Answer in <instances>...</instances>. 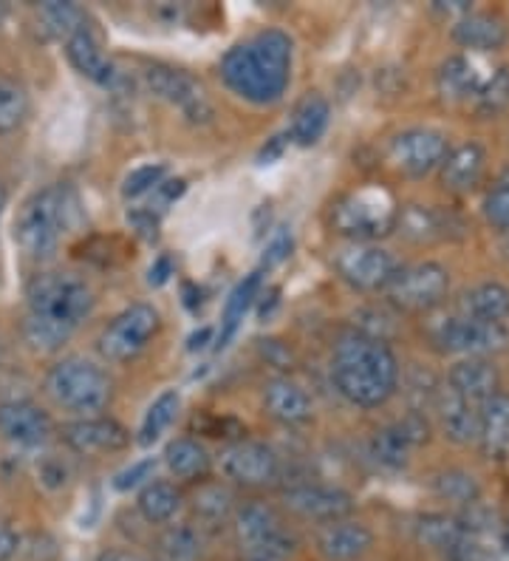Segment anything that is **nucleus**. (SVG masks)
I'll return each mask as SVG.
<instances>
[{"mask_svg":"<svg viewBox=\"0 0 509 561\" xmlns=\"http://www.w3.org/2000/svg\"><path fill=\"white\" fill-rule=\"evenodd\" d=\"M221 80L232 94L252 105H271L292 80V41L278 28H266L238 43L221 60Z\"/></svg>","mask_w":509,"mask_h":561,"instance_id":"1","label":"nucleus"},{"mask_svg":"<svg viewBox=\"0 0 509 561\" xmlns=\"http://www.w3.org/2000/svg\"><path fill=\"white\" fill-rule=\"evenodd\" d=\"M334 386L351 405L377 409L394 398L400 383V363L385 341L362 332H348L334 343Z\"/></svg>","mask_w":509,"mask_h":561,"instance_id":"2","label":"nucleus"},{"mask_svg":"<svg viewBox=\"0 0 509 561\" xmlns=\"http://www.w3.org/2000/svg\"><path fill=\"white\" fill-rule=\"evenodd\" d=\"M82 219L80 199L71 185H48L34 191L18 210L14 241L32 261L55 259L66 239Z\"/></svg>","mask_w":509,"mask_h":561,"instance_id":"3","label":"nucleus"},{"mask_svg":"<svg viewBox=\"0 0 509 561\" xmlns=\"http://www.w3.org/2000/svg\"><path fill=\"white\" fill-rule=\"evenodd\" d=\"M46 391L60 409L80 414V417H96V411L108 409L111 398H114V383H111L108 371L96 366L94 360L71 355L48 369Z\"/></svg>","mask_w":509,"mask_h":561,"instance_id":"4","label":"nucleus"},{"mask_svg":"<svg viewBox=\"0 0 509 561\" xmlns=\"http://www.w3.org/2000/svg\"><path fill=\"white\" fill-rule=\"evenodd\" d=\"M28 312L68 327L71 332L94 312V289L77 273H43L28 284Z\"/></svg>","mask_w":509,"mask_h":561,"instance_id":"5","label":"nucleus"},{"mask_svg":"<svg viewBox=\"0 0 509 561\" xmlns=\"http://www.w3.org/2000/svg\"><path fill=\"white\" fill-rule=\"evenodd\" d=\"M396 205L382 187H360L339 196L332 205L334 233L346 236L360 244H371L373 239L391 233L396 225Z\"/></svg>","mask_w":509,"mask_h":561,"instance_id":"6","label":"nucleus"},{"mask_svg":"<svg viewBox=\"0 0 509 561\" xmlns=\"http://www.w3.org/2000/svg\"><path fill=\"white\" fill-rule=\"evenodd\" d=\"M162 329V316L153 304H130L102 329L100 355L111 363H128L142 355Z\"/></svg>","mask_w":509,"mask_h":561,"instance_id":"7","label":"nucleus"},{"mask_svg":"<svg viewBox=\"0 0 509 561\" xmlns=\"http://www.w3.org/2000/svg\"><path fill=\"white\" fill-rule=\"evenodd\" d=\"M448 293L450 273L436 261H419V264L400 267L385 287L387 301L407 312H430L448 298Z\"/></svg>","mask_w":509,"mask_h":561,"instance_id":"8","label":"nucleus"},{"mask_svg":"<svg viewBox=\"0 0 509 561\" xmlns=\"http://www.w3.org/2000/svg\"><path fill=\"white\" fill-rule=\"evenodd\" d=\"M433 341L441 352L462 357H489L509 350V323H484L467 316H448L433 327Z\"/></svg>","mask_w":509,"mask_h":561,"instance_id":"9","label":"nucleus"},{"mask_svg":"<svg viewBox=\"0 0 509 561\" xmlns=\"http://www.w3.org/2000/svg\"><path fill=\"white\" fill-rule=\"evenodd\" d=\"M144 85H148L150 94L159 96L162 103L182 111V117L190 119V123L204 125L216 117V108H212L210 96H207L204 85L196 77L187 75V71L164 66V62H153V66L144 69Z\"/></svg>","mask_w":509,"mask_h":561,"instance_id":"10","label":"nucleus"},{"mask_svg":"<svg viewBox=\"0 0 509 561\" xmlns=\"http://www.w3.org/2000/svg\"><path fill=\"white\" fill-rule=\"evenodd\" d=\"M334 267H337L339 278L351 284L354 289H362V293L385 289L387 280L394 278V273L400 270L396 259L387 250L377 244H360V241L343 247L334 259Z\"/></svg>","mask_w":509,"mask_h":561,"instance_id":"11","label":"nucleus"},{"mask_svg":"<svg viewBox=\"0 0 509 561\" xmlns=\"http://www.w3.org/2000/svg\"><path fill=\"white\" fill-rule=\"evenodd\" d=\"M221 473L235 485L264 488L278 480L280 459L266 443L258 439H238L221 451Z\"/></svg>","mask_w":509,"mask_h":561,"instance_id":"12","label":"nucleus"},{"mask_svg":"<svg viewBox=\"0 0 509 561\" xmlns=\"http://www.w3.org/2000/svg\"><path fill=\"white\" fill-rule=\"evenodd\" d=\"M448 153V137L433 128H407L391 142V159L410 176H425L441 168Z\"/></svg>","mask_w":509,"mask_h":561,"instance_id":"13","label":"nucleus"},{"mask_svg":"<svg viewBox=\"0 0 509 561\" xmlns=\"http://www.w3.org/2000/svg\"><path fill=\"white\" fill-rule=\"evenodd\" d=\"M0 437L14 448L34 451L55 437V423L32 400H7L0 403Z\"/></svg>","mask_w":509,"mask_h":561,"instance_id":"14","label":"nucleus"},{"mask_svg":"<svg viewBox=\"0 0 509 561\" xmlns=\"http://www.w3.org/2000/svg\"><path fill=\"white\" fill-rule=\"evenodd\" d=\"M284 505L303 519L328 525V522L348 519V514L354 511V496L337 485L303 482V485H294L284 493Z\"/></svg>","mask_w":509,"mask_h":561,"instance_id":"15","label":"nucleus"},{"mask_svg":"<svg viewBox=\"0 0 509 561\" xmlns=\"http://www.w3.org/2000/svg\"><path fill=\"white\" fill-rule=\"evenodd\" d=\"M66 57L68 62H71V66L85 77V80L96 82V85H102V89L119 91L125 82H128L125 71L119 69L108 55H105V48L100 46V41H96V35L89 26L80 28L77 35L68 37Z\"/></svg>","mask_w":509,"mask_h":561,"instance_id":"16","label":"nucleus"},{"mask_svg":"<svg viewBox=\"0 0 509 561\" xmlns=\"http://www.w3.org/2000/svg\"><path fill=\"white\" fill-rule=\"evenodd\" d=\"M60 437L71 451L82 454V457L125 451L130 445L128 428L111 417H80L74 423H66Z\"/></svg>","mask_w":509,"mask_h":561,"instance_id":"17","label":"nucleus"},{"mask_svg":"<svg viewBox=\"0 0 509 561\" xmlns=\"http://www.w3.org/2000/svg\"><path fill=\"white\" fill-rule=\"evenodd\" d=\"M371 527L354 519L328 522L317 530V553L326 561H357L371 550Z\"/></svg>","mask_w":509,"mask_h":561,"instance_id":"18","label":"nucleus"},{"mask_svg":"<svg viewBox=\"0 0 509 561\" xmlns=\"http://www.w3.org/2000/svg\"><path fill=\"white\" fill-rule=\"evenodd\" d=\"M421 434L428 437V425L421 423L419 417H407L396 425H387L371 439L373 462L387 468V471H400V468L407 466V457L421 439Z\"/></svg>","mask_w":509,"mask_h":561,"instance_id":"19","label":"nucleus"},{"mask_svg":"<svg viewBox=\"0 0 509 561\" xmlns=\"http://www.w3.org/2000/svg\"><path fill=\"white\" fill-rule=\"evenodd\" d=\"M444 389L473 405H484L498 394V369L487 357H464L448 371Z\"/></svg>","mask_w":509,"mask_h":561,"instance_id":"20","label":"nucleus"},{"mask_svg":"<svg viewBox=\"0 0 509 561\" xmlns=\"http://www.w3.org/2000/svg\"><path fill=\"white\" fill-rule=\"evenodd\" d=\"M264 409L271 420L284 425H303L312 420V398L289 377H275L264 389Z\"/></svg>","mask_w":509,"mask_h":561,"instance_id":"21","label":"nucleus"},{"mask_svg":"<svg viewBox=\"0 0 509 561\" xmlns=\"http://www.w3.org/2000/svg\"><path fill=\"white\" fill-rule=\"evenodd\" d=\"M284 522H280L278 511L266 502H246V505L235 507L232 516V534H235L238 550L258 545V541L269 539V536L280 534Z\"/></svg>","mask_w":509,"mask_h":561,"instance_id":"22","label":"nucleus"},{"mask_svg":"<svg viewBox=\"0 0 509 561\" xmlns=\"http://www.w3.org/2000/svg\"><path fill=\"white\" fill-rule=\"evenodd\" d=\"M328 119H332V105H328L326 96L317 94V91H309L294 105L292 123H289V134L286 137L292 139V142L303 145V148H312L326 134Z\"/></svg>","mask_w":509,"mask_h":561,"instance_id":"23","label":"nucleus"},{"mask_svg":"<svg viewBox=\"0 0 509 561\" xmlns=\"http://www.w3.org/2000/svg\"><path fill=\"white\" fill-rule=\"evenodd\" d=\"M482 409L484 405H473L462 400L453 391H441L439 400V417L444 437L453 439L459 445L478 443V423H482Z\"/></svg>","mask_w":509,"mask_h":561,"instance_id":"24","label":"nucleus"},{"mask_svg":"<svg viewBox=\"0 0 509 561\" xmlns=\"http://www.w3.org/2000/svg\"><path fill=\"white\" fill-rule=\"evenodd\" d=\"M190 511L198 522V530L224 527L235 516V493L221 482H201L190 496Z\"/></svg>","mask_w":509,"mask_h":561,"instance_id":"25","label":"nucleus"},{"mask_svg":"<svg viewBox=\"0 0 509 561\" xmlns=\"http://www.w3.org/2000/svg\"><path fill=\"white\" fill-rule=\"evenodd\" d=\"M484 148L475 142L459 145L455 151L448 153V159L441 162V182L453 193H467L478 185V179L484 173Z\"/></svg>","mask_w":509,"mask_h":561,"instance_id":"26","label":"nucleus"},{"mask_svg":"<svg viewBox=\"0 0 509 561\" xmlns=\"http://www.w3.org/2000/svg\"><path fill=\"white\" fill-rule=\"evenodd\" d=\"M453 37L459 46L475 48V51H496L507 43V26L496 14L467 12L453 26Z\"/></svg>","mask_w":509,"mask_h":561,"instance_id":"27","label":"nucleus"},{"mask_svg":"<svg viewBox=\"0 0 509 561\" xmlns=\"http://www.w3.org/2000/svg\"><path fill=\"white\" fill-rule=\"evenodd\" d=\"M478 445L489 459H504L509 454V394L504 391L484 403Z\"/></svg>","mask_w":509,"mask_h":561,"instance_id":"28","label":"nucleus"},{"mask_svg":"<svg viewBox=\"0 0 509 561\" xmlns=\"http://www.w3.org/2000/svg\"><path fill=\"white\" fill-rule=\"evenodd\" d=\"M482 75L475 71V66L464 55L448 57V60L439 66V71H436V89H439V94L444 96V100H450V103L470 100V96H475L482 91Z\"/></svg>","mask_w":509,"mask_h":561,"instance_id":"29","label":"nucleus"},{"mask_svg":"<svg viewBox=\"0 0 509 561\" xmlns=\"http://www.w3.org/2000/svg\"><path fill=\"white\" fill-rule=\"evenodd\" d=\"M261 287H264V270H255L244 280H238L224 304V318H221V332H218V350H224L227 343L232 341V335L238 332L252 304L261 298Z\"/></svg>","mask_w":509,"mask_h":561,"instance_id":"30","label":"nucleus"},{"mask_svg":"<svg viewBox=\"0 0 509 561\" xmlns=\"http://www.w3.org/2000/svg\"><path fill=\"white\" fill-rule=\"evenodd\" d=\"M164 466H167V471L173 473V477H178V480L198 482L207 480V473H210L212 468V459L198 439L178 437L164 448Z\"/></svg>","mask_w":509,"mask_h":561,"instance_id":"31","label":"nucleus"},{"mask_svg":"<svg viewBox=\"0 0 509 561\" xmlns=\"http://www.w3.org/2000/svg\"><path fill=\"white\" fill-rule=\"evenodd\" d=\"M462 316L484 323H509V289L496 280L478 284L462 298Z\"/></svg>","mask_w":509,"mask_h":561,"instance_id":"32","label":"nucleus"},{"mask_svg":"<svg viewBox=\"0 0 509 561\" xmlns=\"http://www.w3.org/2000/svg\"><path fill=\"white\" fill-rule=\"evenodd\" d=\"M184 505V493L178 491L173 482H148V485L139 491V500H136V507L148 525H167L178 516Z\"/></svg>","mask_w":509,"mask_h":561,"instance_id":"33","label":"nucleus"},{"mask_svg":"<svg viewBox=\"0 0 509 561\" xmlns=\"http://www.w3.org/2000/svg\"><path fill=\"white\" fill-rule=\"evenodd\" d=\"M416 539H419L425 548L450 556L464 539H467V527H464L462 519H453V516L428 514L421 516L419 525H416Z\"/></svg>","mask_w":509,"mask_h":561,"instance_id":"34","label":"nucleus"},{"mask_svg":"<svg viewBox=\"0 0 509 561\" xmlns=\"http://www.w3.org/2000/svg\"><path fill=\"white\" fill-rule=\"evenodd\" d=\"M204 550V536L196 525H167L157 539L162 561H196Z\"/></svg>","mask_w":509,"mask_h":561,"instance_id":"35","label":"nucleus"},{"mask_svg":"<svg viewBox=\"0 0 509 561\" xmlns=\"http://www.w3.org/2000/svg\"><path fill=\"white\" fill-rule=\"evenodd\" d=\"M178 405H182V398H178V391H162L150 409L144 411V420H142V428H139V445L142 448H150L153 443L162 439V434L167 432L173 420L178 414Z\"/></svg>","mask_w":509,"mask_h":561,"instance_id":"36","label":"nucleus"},{"mask_svg":"<svg viewBox=\"0 0 509 561\" xmlns=\"http://www.w3.org/2000/svg\"><path fill=\"white\" fill-rule=\"evenodd\" d=\"M71 335H74L71 329L48 321V318L32 316V312H26V318H23V341H26L28 350L43 352V355L60 352L71 341Z\"/></svg>","mask_w":509,"mask_h":561,"instance_id":"37","label":"nucleus"},{"mask_svg":"<svg viewBox=\"0 0 509 561\" xmlns=\"http://www.w3.org/2000/svg\"><path fill=\"white\" fill-rule=\"evenodd\" d=\"M37 21L46 28L48 35L57 37V41H68L71 35H77L80 28H85V12L74 3H60V0H48L41 3L37 9Z\"/></svg>","mask_w":509,"mask_h":561,"instance_id":"38","label":"nucleus"},{"mask_svg":"<svg viewBox=\"0 0 509 561\" xmlns=\"http://www.w3.org/2000/svg\"><path fill=\"white\" fill-rule=\"evenodd\" d=\"M433 493L441 502L473 507L478 502V496H482V488H478L473 473L450 468V471H441L433 477Z\"/></svg>","mask_w":509,"mask_h":561,"instance_id":"39","label":"nucleus"},{"mask_svg":"<svg viewBox=\"0 0 509 561\" xmlns=\"http://www.w3.org/2000/svg\"><path fill=\"white\" fill-rule=\"evenodd\" d=\"M28 117V94L12 77H0V137L14 134Z\"/></svg>","mask_w":509,"mask_h":561,"instance_id":"40","label":"nucleus"},{"mask_svg":"<svg viewBox=\"0 0 509 561\" xmlns=\"http://www.w3.org/2000/svg\"><path fill=\"white\" fill-rule=\"evenodd\" d=\"M298 550V541L289 530H280V534L269 536V539L258 541V545H250V548L238 550V561H289Z\"/></svg>","mask_w":509,"mask_h":561,"instance_id":"41","label":"nucleus"},{"mask_svg":"<svg viewBox=\"0 0 509 561\" xmlns=\"http://www.w3.org/2000/svg\"><path fill=\"white\" fill-rule=\"evenodd\" d=\"M475 105L487 117H496L509 105V69H498L496 75L484 80L482 91L475 94Z\"/></svg>","mask_w":509,"mask_h":561,"instance_id":"42","label":"nucleus"},{"mask_svg":"<svg viewBox=\"0 0 509 561\" xmlns=\"http://www.w3.org/2000/svg\"><path fill=\"white\" fill-rule=\"evenodd\" d=\"M164 179H167V164L162 162L142 164V168H136V171L128 173V179H125V185H123V196L125 199H139V196H144V193L157 191Z\"/></svg>","mask_w":509,"mask_h":561,"instance_id":"43","label":"nucleus"},{"mask_svg":"<svg viewBox=\"0 0 509 561\" xmlns=\"http://www.w3.org/2000/svg\"><path fill=\"white\" fill-rule=\"evenodd\" d=\"M402 233L416 241L433 239L441 233V219L428 207H407L405 216H402Z\"/></svg>","mask_w":509,"mask_h":561,"instance_id":"44","label":"nucleus"},{"mask_svg":"<svg viewBox=\"0 0 509 561\" xmlns=\"http://www.w3.org/2000/svg\"><path fill=\"white\" fill-rule=\"evenodd\" d=\"M484 216L498 230H509V182L489 191V196L484 199Z\"/></svg>","mask_w":509,"mask_h":561,"instance_id":"45","label":"nucleus"},{"mask_svg":"<svg viewBox=\"0 0 509 561\" xmlns=\"http://www.w3.org/2000/svg\"><path fill=\"white\" fill-rule=\"evenodd\" d=\"M153 471H157V459H139L130 468H125L123 473H116L114 488L125 493L139 485H148V480H153Z\"/></svg>","mask_w":509,"mask_h":561,"instance_id":"46","label":"nucleus"},{"mask_svg":"<svg viewBox=\"0 0 509 561\" xmlns=\"http://www.w3.org/2000/svg\"><path fill=\"white\" fill-rule=\"evenodd\" d=\"M289 253H292V233L289 230H278L264 250V267H278L280 261L289 259Z\"/></svg>","mask_w":509,"mask_h":561,"instance_id":"47","label":"nucleus"},{"mask_svg":"<svg viewBox=\"0 0 509 561\" xmlns=\"http://www.w3.org/2000/svg\"><path fill=\"white\" fill-rule=\"evenodd\" d=\"M184 187H187V182H184V179H164L162 185H159L157 191H153V205H148V207H150V210L162 213L164 207L173 205V202H176L178 196H182Z\"/></svg>","mask_w":509,"mask_h":561,"instance_id":"48","label":"nucleus"},{"mask_svg":"<svg viewBox=\"0 0 509 561\" xmlns=\"http://www.w3.org/2000/svg\"><path fill=\"white\" fill-rule=\"evenodd\" d=\"M18 550H21V539H18V534L7 522L0 519V561H9Z\"/></svg>","mask_w":509,"mask_h":561,"instance_id":"49","label":"nucleus"},{"mask_svg":"<svg viewBox=\"0 0 509 561\" xmlns=\"http://www.w3.org/2000/svg\"><path fill=\"white\" fill-rule=\"evenodd\" d=\"M170 275H173V259H170V255H159V259L153 261V267H150L148 284L150 287H162Z\"/></svg>","mask_w":509,"mask_h":561,"instance_id":"50","label":"nucleus"},{"mask_svg":"<svg viewBox=\"0 0 509 561\" xmlns=\"http://www.w3.org/2000/svg\"><path fill=\"white\" fill-rule=\"evenodd\" d=\"M96 561H153V559H148V556L139 553V550L111 548V550H102V553L96 556Z\"/></svg>","mask_w":509,"mask_h":561,"instance_id":"51","label":"nucleus"},{"mask_svg":"<svg viewBox=\"0 0 509 561\" xmlns=\"http://www.w3.org/2000/svg\"><path fill=\"white\" fill-rule=\"evenodd\" d=\"M286 139H289V137H275V139H271V142L266 145L264 151H261L258 162H261V164H269L271 159H278L280 153H284V145H286Z\"/></svg>","mask_w":509,"mask_h":561,"instance_id":"52","label":"nucleus"},{"mask_svg":"<svg viewBox=\"0 0 509 561\" xmlns=\"http://www.w3.org/2000/svg\"><path fill=\"white\" fill-rule=\"evenodd\" d=\"M210 335H212V329L210 327H204L201 332H196V335L190 337V352H196V350H201L204 343L210 341Z\"/></svg>","mask_w":509,"mask_h":561,"instance_id":"53","label":"nucleus"},{"mask_svg":"<svg viewBox=\"0 0 509 561\" xmlns=\"http://www.w3.org/2000/svg\"><path fill=\"white\" fill-rule=\"evenodd\" d=\"M7 202H9V191L7 185L0 182V216H3V210H7Z\"/></svg>","mask_w":509,"mask_h":561,"instance_id":"54","label":"nucleus"},{"mask_svg":"<svg viewBox=\"0 0 509 561\" xmlns=\"http://www.w3.org/2000/svg\"><path fill=\"white\" fill-rule=\"evenodd\" d=\"M3 18H7V7L0 3V23H3Z\"/></svg>","mask_w":509,"mask_h":561,"instance_id":"55","label":"nucleus"},{"mask_svg":"<svg viewBox=\"0 0 509 561\" xmlns=\"http://www.w3.org/2000/svg\"><path fill=\"white\" fill-rule=\"evenodd\" d=\"M507 548H509V530H507Z\"/></svg>","mask_w":509,"mask_h":561,"instance_id":"56","label":"nucleus"}]
</instances>
